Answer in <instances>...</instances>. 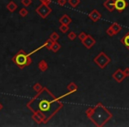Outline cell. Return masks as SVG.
I'll return each mask as SVG.
<instances>
[{
    "mask_svg": "<svg viewBox=\"0 0 129 127\" xmlns=\"http://www.w3.org/2000/svg\"><path fill=\"white\" fill-rule=\"evenodd\" d=\"M86 117L98 127H102L113 117L112 112L108 110L101 102L94 107H90L85 111Z\"/></svg>",
    "mask_w": 129,
    "mask_h": 127,
    "instance_id": "1",
    "label": "cell"
},
{
    "mask_svg": "<svg viewBox=\"0 0 129 127\" xmlns=\"http://www.w3.org/2000/svg\"><path fill=\"white\" fill-rule=\"evenodd\" d=\"M93 62L100 69H105L111 63V57H108L104 51H101L93 58Z\"/></svg>",
    "mask_w": 129,
    "mask_h": 127,
    "instance_id": "2",
    "label": "cell"
},
{
    "mask_svg": "<svg viewBox=\"0 0 129 127\" xmlns=\"http://www.w3.org/2000/svg\"><path fill=\"white\" fill-rule=\"evenodd\" d=\"M112 79L117 81L118 83H121L126 78L124 72H123V70H121V69H117V70L112 73Z\"/></svg>",
    "mask_w": 129,
    "mask_h": 127,
    "instance_id": "3",
    "label": "cell"
},
{
    "mask_svg": "<svg viewBox=\"0 0 129 127\" xmlns=\"http://www.w3.org/2000/svg\"><path fill=\"white\" fill-rule=\"evenodd\" d=\"M82 43H83V46H84L85 48L88 49V50H90V49H91L92 47L96 44V40L93 38V36H91L90 34H88L87 37L85 38Z\"/></svg>",
    "mask_w": 129,
    "mask_h": 127,
    "instance_id": "4",
    "label": "cell"
},
{
    "mask_svg": "<svg viewBox=\"0 0 129 127\" xmlns=\"http://www.w3.org/2000/svg\"><path fill=\"white\" fill-rule=\"evenodd\" d=\"M127 6V3L126 0H115V10L119 12H124V10Z\"/></svg>",
    "mask_w": 129,
    "mask_h": 127,
    "instance_id": "5",
    "label": "cell"
},
{
    "mask_svg": "<svg viewBox=\"0 0 129 127\" xmlns=\"http://www.w3.org/2000/svg\"><path fill=\"white\" fill-rule=\"evenodd\" d=\"M103 5L108 12H112L115 10V0H105L103 3Z\"/></svg>",
    "mask_w": 129,
    "mask_h": 127,
    "instance_id": "6",
    "label": "cell"
},
{
    "mask_svg": "<svg viewBox=\"0 0 129 127\" xmlns=\"http://www.w3.org/2000/svg\"><path fill=\"white\" fill-rule=\"evenodd\" d=\"M101 17H102L101 13L100 12H99V11L96 10V9L92 10L91 12L89 13V18H90L93 22H98V21L101 19Z\"/></svg>",
    "mask_w": 129,
    "mask_h": 127,
    "instance_id": "7",
    "label": "cell"
},
{
    "mask_svg": "<svg viewBox=\"0 0 129 127\" xmlns=\"http://www.w3.org/2000/svg\"><path fill=\"white\" fill-rule=\"evenodd\" d=\"M120 43L129 50V32L126 33L124 36L120 39Z\"/></svg>",
    "mask_w": 129,
    "mask_h": 127,
    "instance_id": "8",
    "label": "cell"
},
{
    "mask_svg": "<svg viewBox=\"0 0 129 127\" xmlns=\"http://www.w3.org/2000/svg\"><path fill=\"white\" fill-rule=\"evenodd\" d=\"M111 27H112V28L113 29V31H114V33H115L116 34H117L119 31H120L121 29H122V28H121L120 25H119L118 23H116V22L112 23V24L111 25Z\"/></svg>",
    "mask_w": 129,
    "mask_h": 127,
    "instance_id": "9",
    "label": "cell"
},
{
    "mask_svg": "<svg viewBox=\"0 0 129 127\" xmlns=\"http://www.w3.org/2000/svg\"><path fill=\"white\" fill-rule=\"evenodd\" d=\"M60 21L64 25H69L70 22H71V19H70V18L69 17V16L64 15V16H62V18H61V19H60Z\"/></svg>",
    "mask_w": 129,
    "mask_h": 127,
    "instance_id": "10",
    "label": "cell"
},
{
    "mask_svg": "<svg viewBox=\"0 0 129 127\" xmlns=\"http://www.w3.org/2000/svg\"><path fill=\"white\" fill-rule=\"evenodd\" d=\"M105 33H106V34L108 36H110V37H112V36H114L115 35V33H114V31H113V29L112 28V27H109L108 28L106 29V31H105Z\"/></svg>",
    "mask_w": 129,
    "mask_h": 127,
    "instance_id": "11",
    "label": "cell"
},
{
    "mask_svg": "<svg viewBox=\"0 0 129 127\" xmlns=\"http://www.w3.org/2000/svg\"><path fill=\"white\" fill-rule=\"evenodd\" d=\"M68 88L70 91H71L74 93V92H76L77 90V86L75 84V83H70V84L68 86Z\"/></svg>",
    "mask_w": 129,
    "mask_h": 127,
    "instance_id": "12",
    "label": "cell"
},
{
    "mask_svg": "<svg viewBox=\"0 0 129 127\" xmlns=\"http://www.w3.org/2000/svg\"><path fill=\"white\" fill-rule=\"evenodd\" d=\"M69 3L72 7H77L80 4V0H69Z\"/></svg>",
    "mask_w": 129,
    "mask_h": 127,
    "instance_id": "13",
    "label": "cell"
},
{
    "mask_svg": "<svg viewBox=\"0 0 129 127\" xmlns=\"http://www.w3.org/2000/svg\"><path fill=\"white\" fill-rule=\"evenodd\" d=\"M87 35H88V34H86L84 32H82V33H80V34H79V35H78V38H79L80 41H83V40H84L85 38L87 37Z\"/></svg>",
    "mask_w": 129,
    "mask_h": 127,
    "instance_id": "14",
    "label": "cell"
},
{
    "mask_svg": "<svg viewBox=\"0 0 129 127\" xmlns=\"http://www.w3.org/2000/svg\"><path fill=\"white\" fill-rule=\"evenodd\" d=\"M76 37H77V34H76L74 32H71L69 34V38H70V40H72V41H73V40L76 39Z\"/></svg>",
    "mask_w": 129,
    "mask_h": 127,
    "instance_id": "15",
    "label": "cell"
},
{
    "mask_svg": "<svg viewBox=\"0 0 129 127\" xmlns=\"http://www.w3.org/2000/svg\"><path fill=\"white\" fill-rule=\"evenodd\" d=\"M61 32H63V33L67 32V31H68V30H69L68 25H64V24H62V26L61 27Z\"/></svg>",
    "mask_w": 129,
    "mask_h": 127,
    "instance_id": "16",
    "label": "cell"
},
{
    "mask_svg": "<svg viewBox=\"0 0 129 127\" xmlns=\"http://www.w3.org/2000/svg\"><path fill=\"white\" fill-rule=\"evenodd\" d=\"M123 72H124L126 77H129V67H126V68L123 70Z\"/></svg>",
    "mask_w": 129,
    "mask_h": 127,
    "instance_id": "17",
    "label": "cell"
},
{
    "mask_svg": "<svg viewBox=\"0 0 129 127\" xmlns=\"http://www.w3.org/2000/svg\"><path fill=\"white\" fill-rule=\"evenodd\" d=\"M65 3H66V0H59V4H60V5H63Z\"/></svg>",
    "mask_w": 129,
    "mask_h": 127,
    "instance_id": "18",
    "label": "cell"
}]
</instances>
